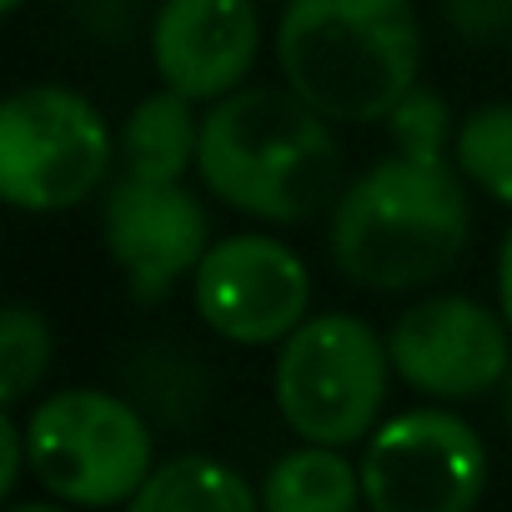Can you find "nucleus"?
Masks as SVG:
<instances>
[{"instance_id":"1","label":"nucleus","mask_w":512,"mask_h":512,"mask_svg":"<svg viewBox=\"0 0 512 512\" xmlns=\"http://www.w3.org/2000/svg\"><path fill=\"white\" fill-rule=\"evenodd\" d=\"M201 191L262 226H302L342 196L337 126L292 86H241L206 106Z\"/></svg>"},{"instance_id":"2","label":"nucleus","mask_w":512,"mask_h":512,"mask_svg":"<svg viewBox=\"0 0 512 512\" xmlns=\"http://www.w3.org/2000/svg\"><path fill=\"white\" fill-rule=\"evenodd\" d=\"M472 236L467 181L447 161L382 156L352 176L332 206V262L337 272L377 297L422 292L457 267Z\"/></svg>"},{"instance_id":"3","label":"nucleus","mask_w":512,"mask_h":512,"mask_svg":"<svg viewBox=\"0 0 512 512\" xmlns=\"http://www.w3.org/2000/svg\"><path fill=\"white\" fill-rule=\"evenodd\" d=\"M277 71L332 126H382L422 76L412 0H282Z\"/></svg>"},{"instance_id":"4","label":"nucleus","mask_w":512,"mask_h":512,"mask_svg":"<svg viewBox=\"0 0 512 512\" xmlns=\"http://www.w3.org/2000/svg\"><path fill=\"white\" fill-rule=\"evenodd\" d=\"M116 131L91 96L31 81L0 106V201L26 216H61L111 186Z\"/></svg>"},{"instance_id":"5","label":"nucleus","mask_w":512,"mask_h":512,"mask_svg":"<svg viewBox=\"0 0 512 512\" xmlns=\"http://www.w3.org/2000/svg\"><path fill=\"white\" fill-rule=\"evenodd\" d=\"M392 377L387 337L372 322L352 312H322L277 347L272 402L302 442L357 447L377 432Z\"/></svg>"},{"instance_id":"6","label":"nucleus","mask_w":512,"mask_h":512,"mask_svg":"<svg viewBox=\"0 0 512 512\" xmlns=\"http://www.w3.org/2000/svg\"><path fill=\"white\" fill-rule=\"evenodd\" d=\"M31 477L71 507H126L156 472V432L106 387H61L26 417Z\"/></svg>"},{"instance_id":"7","label":"nucleus","mask_w":512,"mask_h":512,"mask_svg":"<svg viewBox=\"0 0 512 512\" xmlns=\"http://www.w3.org/2000/svg\"><path fill=\"white\" fill-rule=\"evenodd\" d=\"M362 492L367 512H477L487 442L442 402L392 412L362 442Z\"/></svg>"},{"instance_id":"8","label":"nucleus","mask_w":512,"mask_h":512,"mask_svg":"<svg viewBox=\"0 0 512 512\" xmlns=\"http://www.w3.org/2000/svg\"><path fill=\"white\" fill-rule=\"evenodd\" d=\"M206 332L231 347H282L312 317V267L272 231L216 236L191 277Z\"/></svg>"},{"instance_id":"9","label":"nucleus","mask_w":512,"mask_h":512,"mask_svg":"<svg viewBox=\"0 0 512 512\" xmlns=\"http://www.w3.org/2000/svg\"><path fill=\"white\" fill-rule=\"evenodd\" d=\"M387 352L392 372L412 392L432 402H472L502 387L512 367V327L477 297L432 292L397 312L387 327Z\"/></svg>"},{"instance_id":"10","label":"nucleus","mask_w":512,"mask_h":512,"mask_svg":"<svg viewBox=\"0 0 512 512\" xmlns=\"http://www.w3.org/2000/svg\"><path fill=\"white\" fill-rule=\"evenodd\" d=\"M211 241V216L186 181L116 176L101 191V246L141 307L191 282Z\"/></svg>"},{"instance_id":"11","label":"nucleus","mask_w":512,"mask_h":512,"mask_svg":"<svg viewBox=\"0 0 512 512\" xmlns=\"http://www.w3.org/2000/svg\"><path fill=\"white\" fill-rule=\"evenodd\" d=\"M262 56L256 0H161L151 16V66L161 86L196 106L241 91Z\"/></svg>"},{"instance_id":"12","label":"nucleus","mask_w":512,"mask_h":512,"mask_svg":"<svg viewBox=\"0 0 512 512\" xmlns=\"http://www.w3.org/2000/svg\"><path fill=\"white\" fill-rule=\"evenodd\" d=\"M201 151V116L196 101L161 86L131 106L121 121V176L141 181H186Z\"/></svg>"},{"instance_id":"13","label":"nucleus","mask_w":512,"mask_h":512,"mask_svg":"<svg viewBox=\"0 0 512 512\" xmlns=\"http://www.w3.org/2000/svg\"><path fill=\"white\" fill-rule=\"evenodd\" d=\"M262 512H362V462L347 447L302 442L282 452L262 477Z\"/></svg>"},{"instance_id":"14","label":"nucleus","mask_w":512,"mask_h":512,"mask_svg":"<svg viewBox=\"0 0 512 512\" xmlns=\"http://www.w3.org/2000/svg\"><path fill=\"white\" fill-rule=\"evenodd\" d=\"M121 512H262V492L211 452H176Z\"/></svg>"},{"instance_id":"15","label":"nucleus","mask_w":512,"mask_h":512,"mask_svg":"<svg viewBox=\"0 0 512 512\" xmlns=\"http://www.w3.org/2000/svg\"><path fill=\"white\" fill-rule=\"evenodd\" d=\"M452 166L467 186L512 211V101L472 106L452 136Z\"/></svg>"},{"instance_id":"16","label":"nucleus","mask_w":512,"mask_h":512,"mask_svg":"<svg viewBox=\"0 0 512 512\" xmlns=\"http://www.w3.org/2000/svg\"><path fill=\"white\" fill-rule=\"evenodd\" d=\"M51 322L31 302H11L0 312V407H21L51 372Z\"/></svg>"},{"instance_id":"17","label":"nucleus","mask_w":512,"mask_h":512,"mask_svg":"<svg viewBox=\"0 0 512 512\" xmlns=\"http://www.w3.org/2000/svg\"><path fill=\"white\" fill-rule=\"evenodd\" d=\"M382 126H387V136H392V151L417 156V161H447L452 136H457L447 101H442L437 91H427V86H412Z\"/></svg>"},{"instance_id":"18","label":"nucleus","mask_w":512,"mask_h":512,"mask_svg":"<svg viewBox=\"0 0 512 512\" xmlns=\"http://www.w3.org/2000/svg\"><path fill=\"white\" fill-rule=\"evenodd\" d=\"M442 16L467 46H507L512 41V0H442Z\"/></svg>"},{"instance_id":"19","label":"nucleus","mask_w":512,"mask_h":512,"mask_svg":"<svg viewBox=\"0 0 512 512\" xmlns=\"http://www.w3.org/2000/svg\"><path fill=\"white\" fill-rule=\"evenodd\" d=\"M26 467H31V452H26V422L6 407V417H0V497H16Z\"/></svg>"},{"instance_id":"20","label":"nucleus","mask_w":512,"mask_h":512,"mask_svg":"<svg viewBox=\"0 0 512 512\" xmlns=\"http://www.w3.org/2000/svg\"><path fill=\"white\" fill-rule=\"evenodd\" d=\"M497 312L512 327V226L502 231V246H497Z\"/></svg>"},{"instance_id":"21","label":"nucleus","mask_w":512,"mask_h":512,"mask_svg":"<svg viewBox=\"0 0 512 512\" xmlns=\"http://www.w3.org/2000/svg\"><path fill=\"white\" fill-rule=\"evenodd\" d=\"M6 512H76V507H71V502H56V497H51V502H11Z\"/></svg>"},{"instance_id":"22","label":"nucleus","mask_w":512,"mask_h":512,"mask_svg":"<svg viewBox=\"0 0 512 512\" xmlns=\"http://www.w3.org/2000/svg\"><path fill=\"white\" fill-rule=\"evenodd\" d=\"M497 402H502V422L512 427V367H507V377H502V387H497Z\"/></svg>"},{"instance_id":"23","label":"nucleus","mask_w":512,"mask_h":512,"mask_svg":"<svg viewBox=\"0 0 512 512\" xmlns=\"http://www.w3.org/2000/svg\"><path fill=\"white\" fill-rule=\"evenodd\" d=\"M21 6H26V0H0V16H16Z\"/></svg>"},{"instance_id":"24","label":"nucleus","mask_w":512,"mask_h":512,"mask_svg":"<svg viewBox=\"0 0 512 512\" xmlns=\"http://www.w3.org/2000/svg\"><path fill=\"white\" fill-rule=\"evenodd\" d=\"M507 71H512V41H507Z\"/></svg>"}]
</instances>
